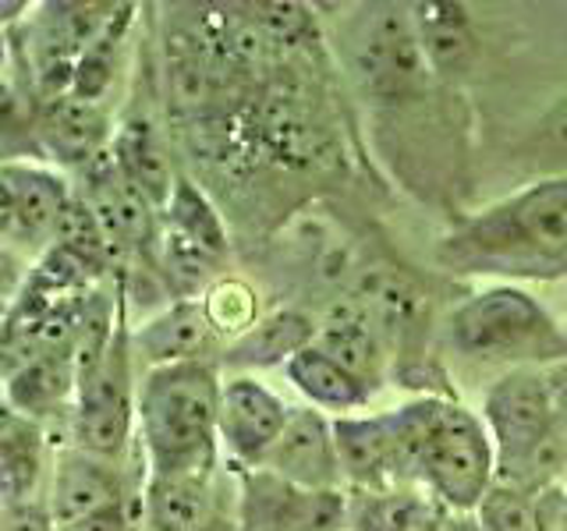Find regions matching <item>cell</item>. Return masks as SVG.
Returning <instances> with one entry per match:
<instances>
[{
    "label": "cell",
    "mask_w": 567,
    "mask_h": 531,
    "mask_svg": "<svg viewBox=\"0 0 567 531\" xmlns=\"http://www.w3.org/2000/svg\"><path fill=\"white\" fill-rule=\"evenodd\" d=\"M58 531H142L138 524V507H121V510H106L96 518H85L75 524H64Z\"/></svg>",
    "instance_id": "obj_31"
},
{
    "label": "cell",
    "mask_w": 567,
    "mask_h": 531,
    "mask_svg": "<svg viewBox=\"0 0 567 531\" xmlns=\"http://www.w3.org/2000/svg\"><path fill=\"white\" fill-rule=\"evenodd\" d=\"M412 22L430 67L440 82H461L478 61V35L465 8L457 4H412Z\"/></svg>",
    "instance_id": "obj_19"
},
{
    "label": "cell",
    "mask_w": 567,
    "mask_h": 531,
    "mask_svg": "<svg viewBox=\"0 0 567 531\" xmlns=\"http://www.w3.org/2000/svg\"><path fill=\"white\" fill-rule=\"evenodd\" d=\"M4 394L18 415L43 425L61 412L71 415L79 394V365L68 351H43L32 354L22 365H14L4 376Z\"/></svg>",
    "instance_id": "obj_18"
},
{
    "label": "cell",
    "mask_w": 567,
    "mask_h": 531,
    "mask_svg": "<svg viewBox=\"0 0 567 531\" xmlns=\"http://www.w3.org/2000/svg\"><path fill=\"white\" fill-rule=\"evenodd\" d=\"M203 305H206V315L213 330L220 333V341H238L245 330H252L259 323V301H256V291L248 288L245 280H235V277H220L213 288L203 294Z\"/></svg>",
    "instance_id": "obj_25"
},
{
    "label": "cell",
    "mask_w": 567,
    "mask_h": 531,
    "mask_svg": "<svg viewBox=\"0 0 567 531\" xmlns=\"http://www.w3.org/2000/svg\"><path fill=\"white\" fill-rule=\"evenodd\" d=\"M29 273L32 266L22 252H14V248L0 244V312L11 315V309L18 305V298H22L25 283H29Z\"/></svg>",
    "instance_id": "obj_29"
},
{
    "label": "cell",
    "mask_w": 567,
    "mask_h": 531,
    "mask_svg": "<svg viewBox=\"0 0 567 531\" xmlns=\"http://www.w3.org/2000/svg\"><path fill=\"white\" fill-rule=\"evenodd\" d=\"M25 11H29L25 0H0V29L14 25L18 18H25Z\"/></svg>",
    "instance_id": "obj_34"
},
{
    "label": "cell",
    "mask_w": 567,
    "mask_h": 531,
    "mask_svg": "<svg viewBox=\"0 0 567 531\" xmlns=\"http://www.w3.org/2000/svg\"><path fill=\"white\" fill-rule=\"evenodd\" d=\"M483 531H543L539 524V496L511 489V486H493L486 500L475 510Z\"/></svg>",
    "instance_id": "obj_27"
},
{
    "label": "cell",
    "mask_w": 567,
    "mask_h": 531,
    "mask_svg": "<svg viewBox=\"0 0 567 531\" xmlns=\"http://www.w3.org/2000/svg\"><path fill=\"white\" fill-rule=\"evenodd\" d=\"M496 450V486L539 496L567 471V436L554 415L543 368H507L483 397Z\"/></svg>",
    "instance_id": "obj_3"
},
{
    "label": "cell",
    "mask_w": 567,
    "mask_h": 531,
    "mask_svg": "<svg viewBox=\"0 0 567 531\" xmlns=\"http://www.w3.org/2000/svg\"><path fill=\"white\" fill-rule=\"evenodd\" d=\"M142 531H206L217 524L213 475H146L138 492Z\"/></svg>",
    "instance_id": "obj_17"
},
{
    "label": "cell",
    "mask_w": 567,
    "mask_h": 531,
    "mask_svg": "<svg viewBox=\"0 0 567 531\" xmlns=\"http://www.w3.org/2000/svg\"><path fill=\"white\" fill-rule=\"evenodd\" d=\"M425 400V429L415 478L451 513H475L496 486V450L483 415L447 397Z\"/></svg>",
    "instance_id": "obj_6"
},
{
    "label": "cell",
    "mask_w": 567,
    "mask_h": 531,
    "mask_svg": "<svg viewBox=\"0 0 567 531\" xmlns=\"http://www.w3.org/2000/svg\"><path fill=\"white\" fill-rule=\"evenodd\" d=\"M288 372L291 386L298 389L301 397H306L316 412L323 407V412H359L372 400L377 389H369L359 376H351V372L333 362L323 347L309 344L306 351H298L295 358L284 365Z\"/></svg>",
    "instance_id": "obj_22"
},
{
    "label": "cell",
    "mask_w": 567,
    "mask_h": 531,
    "mask_svg": "<svg viewBox=\"0 0 567 531\" xmlns=\"http://www.w3.org/2000/svg\"><path fill=\"white\" fill-rule=\"evenodd\" d=\"M220 386L217 362L146 368L135 412L146 475H213L220 450Z\"/></svg>",
    "instance_id": "obj_2"
},
{
    "label": "cell",
    "mask_w": 567,
    "mask_h": 531,
    "mask_svg": "<svg viewBox=\"0 0 567 531\" xmlns=\"http://www.w3.org/2000/svg\"><path fill=\"white\" fill-rule=\"evenodd\" d=\"M295 407L284 404L270 386L256 376H230L220 386V418L217 436L227 457L238 468L256 471L277 447V439L288 429Z\"/></svg>",
    "instance_id": "obj_10"
},
{
    "label": "cell",
    "mask_w": 567,
    "mask_h": 531,
    "mask_svg": "<svg viewBox=\"0 0 567 531\" xmlns=\"http://www.w3.org/2000/svg\"><path fill=\"white\" fill-rule=\"evenodd\" d=\"M522 159L543 177L567 174V96L549 106L536 128L528 132L522 142Z\"/></svg>",
    "instance_id": "obj_26"
},
{
    "label": "cell",
    "mask_w": 567,
    "mask_h": 531,
    "mask_svg": "<svg viewBox=\"0 0 567 531\" xmlns=\"http://www.w3.org/2000/svg\"><path fill=\"white\" fill-rule=\"evenodd\" d=\"M0 531H58L47 500H29L18 507H0Z\"/></svg>",
    "instance_id": "obj_30"
},
{
    "label": "cell",
    "mask_w": 567,
    "mask_h": 531,
    "mask_svg": "<svg viewBox=\"0 0 567 531\" xmlns=\"http://www.w3.org/2000/svg\"><path fill=\"white\" fill-rule=\"evenodd\" d=\"M316 326H319L316 347H323L333 362H341L351 376H359L369 389H380L383 368H386L383 333L359 298L348 294V298L330 301Z\"/></svg>",
    "instance_id": "obj_16"
},
{
    "label": "cell",
    "mask_w": 567,
    "mask_h": 531,
    "mask_svg": "<svg viewBox=\"0 0 567 531\" xmlns=\"http://www.w3.org/2000/svg\"><path fill=\"white\" fill-rule=\"evenodd\" d=\"M348 528V492H309L266 468L245 471L238 531H341Z\"/></svg>",
    "instance_id": "obj_9"
},
{
    "label": "cell",
    "mask_w": 567,
    "mask_h": 531,
    "mask_svg": "<svg viewBox=\"0 0 567 531\" xmlns=\"http://www.w3.org/2000/svg\"><path fill=\"white\" fill-rule=\"evenodd\" d=\"M114 142V124L103 103L61 93L35 103V146L50 164L85 170Z\"/></svg>",
    "instance_id": "obj_12"
},
{
    "label": "cell",
    "mask_w": 567,
    "mask_h": 531,
    "mask_svg": "<svg viewBox=\"0 0 567 531\" xmlns=\"http://www.w3.org/2000/svg\"><path fill=\"white\" fill-rule=\"evenodd\" d=\"M316 323L301 309H280L262 315L252 330L224 347V365L230 368H274L288 365L298 351L316 344Z\"/></svg>",
    "instance_id": "obj_20"
},
{
    "label": "cell",
    "mask_w": 567,
    "mask_h": 531,
    "mask_svg": "<svg viewBox=\"0 0 567 531\" xmlns=\"http://www.w3.org/2000/svg\"><path fill=\"white\" fill-rule=\"evenodd\" d=\"M47 471L43 425L22 418L11 433L0 436V507H18L40 500V482Z\"/></svg>",
    "instance_id": "obj_23"
},
{
    "label": "cell",
    "mask_w": 567,
    "mask_h": 531,
    "mask_svg": "<svg viewBox=\"0 0 567 531\" xmlns=\"http://www.w3.org/2000/svg\"><path fill=\"white\" fill-rule=\"evenodd\" d=\"M262 468L309 492H344L333 421L316 407H295Z\"/></svg>",
    "instance_id": "obj_14"
},
{
    "label": "cell",
    "mask_w": 567,
    "mask_h": 531,
    "mask_svg": "<svg viewBox=\"0 0 567 531\" xmlns=\"http://www.w3.org/2000/svg\"><path fill=\"white\" fill-rule=\"evenodd\" d=\"M341 46L351 79L383 111H408V106L433 100L440 79L422 53L412 8H362L344 22Z\"/></svg>",
    "instance_id": "obj_5"
},
{
    "label": "cell",
    "mask_w": 567,
    "mask_h": 531,
    "mask_svg": "<svg viewBox=\"0 0 567 531\" xmlns=\"http://www.w3.org/2000/svg\"><path fill=\"white\" fill-rule=\"evenodd\" d=\"M111 149L124 177L164 212L174 191V181H177V170L171 164V149L164 146L159 132L150 121H128L114 132Z\"/></svg>",
    "instance_id": "obj_21"
},
{
    "label": "cell",
    "mask_w": 567,
    "mask_h": 531,
    "mask_svg": "<svg viewBox=\"0 0 567 531\" xmlns=\"http://www.w3.org/2000/svg\"><path fill=\"white\" fill-rule=\"evenodd\" d=\"M443 330H447V344L472 362L549 368L567 358V330L514 283H493L457 301Z\"/></svg>",
    "instance_id": "obj_4"
},
{
    "label": "cell",
    "mask_w": 567,
    "mask_h": 531,
    "mask_svg": "<svg viewBox=\"0 0 567 531\" xmlns=\"http://www.w3.org/2000/svg\"><path fill=\"white\" fill-rule=\"evenodd\" d=\"M206 531H238V528H230V524H224V521H217L213 528H206Z\"/></svg>",
    "instance_id": "obj_36"
},
{
    "label": "cell",
    "mask_w": 567,
    "mask_h": 531,
    "mask_svg": "<svg viewBox=\"0 0 567 531\" xmlns=\"http://www.w3.org/2000/svg\"><path fill=\"white\" fill-rule=\"evenodd\" d=\"M546 376V389H549V400H554V415L560 421V429L567 436V358L554 362L549 368H543Z\"/></svg>",
    "instance_id": "obj_32"
},
{
    "label": "cell",
    "mask_w": 567,
    "mask_h": 531,
    "mask_svg": "<svg viewBox=\"0 0 567 531\" xmlns=\"http://www.w3.org/2000/svg\"><path fill=\"white\" fill-rule=\"evenodd\" d=\"M333 439H337V457H341V475L348 492L415 489L408 482L394 425H390V412L365 415V418L354 415L333 418Z\"/></svg>",
    "instance_id": "obj_13"
},
{
    "label": "cell",
    "mask_w": 567,
    "mask_h": 531,
    "mask_svg": "<svg viewBox=\"0 0 567 531\" xmlns=\"http://www.w3.org/2000/svg\"><path fill=\"white\" fill-rule=\"evenodd\" d=\"M71 199L75 188L61 170L32 159L0 164V244L14 248L25 259L43 256L58 238Z\"/></svg>",
    "instance_id": "obj_8"
},
{
    "label": "cell",
    "mask_w": 567,
    "mask_h": 531,
    "mask_svg": "<svg viewBox=\"0 0 567 531\" xmlns=\"http://www.w3.org/2000/svg\"><path fill=\"white\" fill-rule=\"evenodd\" d=\"M43 500L58 528L96 518V513L106 510L138 507V500H132L128 478H124V468L117 460L85 454L79 447H71V442L53 454L50 489Z\"/></svg>",
    "instance_id": "obj_11"
},
{
    "label": "cell",
    "mask_w": 567,
    "mask_h": 531,
    "mask_svg": "<svg viewBox=\"0 0 567 531\" xmlns=\"http://www.w3.org/2000/svg\"><path fill=\"white\" fill-rule=\"evenodd\" d=\"M22 418H25V415H18V412H14L11 400H8V394H4V386H0V436L11 433Z\"/></svg>",
    "instance_id": "obj_35"
},
{
    "label": "cell",
    "mask_w": 567,
    "mask_h": 531,
    "mask_svg": "<svg viewBox=\"0 0 567 531\" xmlns=\"http://www.w3.org/2000/svg\"><path fill=\"white\" fill-rule=\"evenodd\" d=\"M245 11L274 46L298 50L319 40V22L306 4H252Z\"/></svg>",
    "instance_id": "obj_28"
},
{
    "label": "cell",
    "mask_w": 567,
    "mask_h": 531,
    "mask_svg": "<svg viewBox=\"0 0 567 531\" xmlns=\"http://www.w3.org/2000/svg\"><path fill=\"white\" fill-rule=\"evenodd\" d=\"M564 330H567V326H564Z\"/></svg>",
    "instance_id": "obj_37"
},
{
    "label": "cell",
    "mask_w": 567,
    "mask_h": 531,
    "mask_svg": "<svg viewBox=\"0 0 567 531\" xmlns=\"http://www.w3.org/2000/svg\"><path fill=\"white\" fill-rule=\"evenodd\" d=\"M436 259L465 277L557 280L567 273V174L528 188L461 220Z\"/></svg>",
    "instance_id": "obj_1"
},
{
    "label": "cell",
    "mask_w": 567,
    "mask_h": 531,
    "mask_svg": "<svg viewBox=\"0 0 567 531\" xmlns=\"http://www.w3.org/2000/svg\"><path fill=\"white\" fill-rule=\"evenodd\" d=\"M440 531H483V524H478L475 513H451L443 518V528Z\"/></svg>",
    "instance_id": "obj_33"
},
{
    "label": "cell",
    "mask_w": 567,
    "mask_h": 531,
    "mask_svg": "<svg viewBox=\"0 0 567 531\" xmlns=\"http://www.w3.org/2000/svg\"><path fill=\"white\" fill-rule=\"evenodd\" d=\"M135 358L146 368L182 365V362H213V351L220 347V333L213 330L203 298H182L167 305L150 323H142L132 333Z\"/></svg>",
    "instance_id": "obj_15"
},
{
    "label": "cell",
    "mask_w": 567,
    "mask_h": 531,
    "mask_svg": "<svg viewBox=\"0 0 567 531\" xmlns=\"http://www.w3.org/2000/svg\"><path fill=\"white\" fill-rule=\"evenodd\" d=\"M135 412H138L135 344L121 312V323L111 336V344H106L103 358L79 376V394H75V407H71V447L121 465L135 433Z\"/></svg>",
    "instance_id": "obj_7"
},
{
    "label": "cell",
    "mask_w": 567,
    "mask_h": 531,
    "mask_svg": "<svg viewBox=\"0 0 567 531\" xmlns=\"http://www.w3.org/2000/svg\"><path fill=\"white\" fill-rule=\"evenodd\" d=\"M159 220H164V227L174 230V235H182L192 244L206 248L209 256H217V259L227 256L230 241H227V227L220 220L217 206H213L206 199V191L195 181H188L185 174H177L174 191H171L164 212H159Z\"/></svg>",
    "instance_id": "obj_24"
}]
</instances>
